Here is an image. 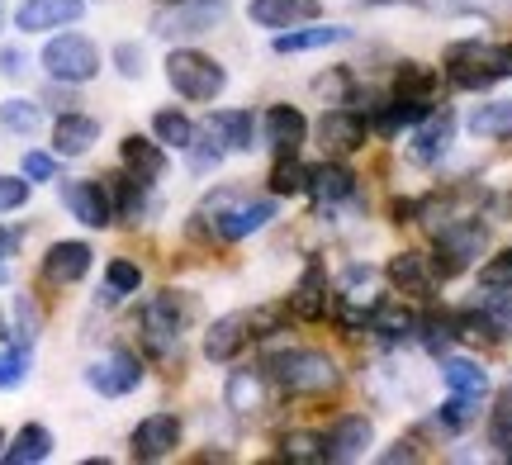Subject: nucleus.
<instances>
[{
  "instance_id": "5fc2aeb1",
  "label": "nucleus",
  "mask_w": 512,
  "mask_h": 465,
  "mask_svg": "<svg viewBox=\"0 0 512 465\" xmlns=\"http://www.w3.org/2000/svg\"><path fill=\"white\" fill-rule=\"evenodd\" d=\"M0 24H5V5H0Z\"/></svg>"
},
{
  "instance_id": "5701e85b",
  "label": "nucleus",
  "mask_w": 512,
  "mask_h": 465,
  "mask_svg": "<svg viewBox=\"0 0 512 465\" xmlns=\"http://www.w3.org/2000/svg\"><path fill=\"white\" fill-rule=\"evenodd\" d=\"M304 114L294 110V105H275L271 114H266V143H271L280 157H290L299 143H304Z\"/></svg>"
},
{
  "instance_id": "a211bd4d",
  "label": "nucleus",
  "mask_w": 512,
  "mask_h": 465,
  "mask_svg": "<svg viewBox=\"0 0 512 465\" xmlns=\"http://www.w3.org/2000/svg\"><path fill=\"white\" fill-rule=\"evenodd\" d=\"M119 157H124L128 176H133V181H143V186H152V181L166 171V152L157 148V143L138 138V133H128L124 143H119Z\"/></svg>"
},
{
  "instance_id": "9d476101",
  "label": "nucleus",
  "mask_w": 512,
  "mask_h": 465,
  "mask_svg": "<svg viewBox=\"0 0 512 465\" xmlns=\"http://www.w3.org/2000/svg\"><path fill=\"white\" fill-rule=\"evenodd\" d=\"M181 447V423L176 413H152L133 428V461H166Z\"/></svg>"
},
{
  "instance_id": "f03ea898",
  "label": "nucleus",
  "mask_w": 512,
  "mask_h": 465,
  "mask_svg": "<svg viewBox=\"0 0 512 465\" xmlns=\"http://www.w3.org/2000/svg\"><path fill=\"white\" fill-rule=\"evenodd\" d=\"M271 380L285 394H328L337 390V361L328 352H313V347H290V352H275L266 361Z\"/></svg>"
},
{
  "instance_id": "4468645a",
  "label": "nucleus",
  "mask_w": 512,
  "mask_h": 465,
  "mask_svg": "<svg viewBox=\"0 0 512 465\" xmlns=\"http://www.w3.org/2000/svg\"><path fill=\"white\" fill-rule=\"evenodd\" d=\"M252 337H256L252 333V314H228L204 333V356H209V361H233Z\"/></svg>"
},
{
  "instance_id": "7ed1b4c3",
  "label": "nucleus",
  "mask_w": 512,
  "mask_h": 465,
  "mask_svg": "<svg viewBox=\"0 0 512 465\" xmlns=\"http://www.w3.org/2000/svg\"><path fill=\"white\" fill-rule=\"evenodd\" d=\"M446 76L460 91H489L494 81L512 76V48H494V43H456L446 53Z\"/></svg>"
},
{
  "instance_id": "3c124183",
  "label": "nucleus",
  "mask_w": 512,
  "mask_h": 465,
  "mask_svg": "<svg viewBox=\"0 0 512 465\" xmlns=\"http://www.w3.org/2000/svg\"><path fill=\"white\" fill-rule=\"evenodd\" d=\"M19 328H24V337L38 333V309H34V299H24V295H19Z\"/></svg>"
},
{
  "instance_id": "c9c22d12",
  "label": "nucleus",
  "mask_w": 512,
  "mask_h": 465,
  "mask_svg": "<svg viewBox=\"0 0 512 465\" xmlns=\"http://www.w3.org/2000/svg\"><path fill=\"white\" fill-rule=\"evenodd\" d=\"M152 129H157V138L171 143V148H190V143H195V124L176 110H162L157 119H152Z\"/></svg>"
},
{
  "instance_id": "0eeeda50",
  "label": "nucleus",
  "mask_w": 512,
  "mask_h": 465,
  "mask_svg": "<svg viewBox=\"0 0 512 465\" xmlns=\"http://www.w3.org/2000/svg\"><path fill=\"white\" fill-rule=\"evenodd\" d=\"M43 67H48V76H57V81L81 86V81H91V76L100 72V53H95L91 38L62 34V38H53V43L43 48Z\"/></svg>"
},
{
  "instance_id": "f704fd0d",
  "label": "nucleus",
  "mask_w": 512,
  "mask_h": 465,
  "mask_svg": "<svg viewBox=\"0 0 512 465\" xmlns=\"http://www.w3.org/2000/svg\"><path fill=\"white\" fill-rule=\"evenodd\" d=\"M489 437L503 456H512V385H503L494 399V423H489Z\"/></svg>"
},
{
  "instance_id": "1a4fd4ad",
  "label": "nucleus",
  "mask_w": 512,
  "mask_h": 465,
  "mask_svg": "<svg viewBox=\"0 0 512 465\" xmlns=\"http://www.w3.org/2000/svg\"><path fill=\"white\" fill-rule=\"evenodd\" d=\"M86 385H91L95 394H105V399H119V394H133L138 385H143V361L133 352H105L100 361H91L86 366Z\"/></svg>"
},
{
  "instance_id": "ea45409f",
  "label": "nucleus",
  "mask_w": 512,
  "mask_h": 465,
  "mask_svg": "<svg viewBox=\"0 0 512 465\" xmlns=\"http://www.w3.org/2000/svg\"><path fill=\"white\" fill-rule=\"evenodd\" d=\"M138 285H143V271H138L133 261H110V271H105V299L133 295Z\"/></svg>"
},
{
  "instance_id": "79ce46f5",
  "label": "nucleus",
  "mask_w": 512,
  "mask_h": 465,
  "mask_svg": "<svg viewBox=\"0 0 512 465\" xmlns=\"http://www.w3.org/2000/svg\"><path fill=\"white\" fill-rule=\"evenodd\" d=\"M479 285H484V290H489V285H512V247L508 252H498V257L479 271Z\"/></svg>"
},
{
  "instance_id": "9b49d317",
  "label": "nucleus",
  "mask_w": 512,
  "mask_h": 465,
  "mask_svg": "<svg viewBox=\"0 0 512 465\" xmlns=\"http://www.w3.org/2000/svg\"><path fill=\"white\" fill-rule=\"evenodd\" d=\"M81 10H86V0H24L15 10V24L24 34H43V29H62V24L81 19Z\"/></svg>"
},
{
  "instance_id": "ddd939ff",
  "label": "nucleus",
  "mask_w": 512,
  "mask_h": 465,
  "mask_svg": "<svg viewBox=\"0 0 512 465\" xmlns=\"http://www.w3.org/2000/svg\"><path fill=\"white\" fill-rule=\"evenodd\" d=\"M318 138H323V152H332V157H347V152L366 148V119H361L356 110H332V114H323Z\"/></svg>"
},
{
  "instance_id": "4be33fe9",
  "label": "nucleus",
  "mask_w": 512,
  "mask_h": 465,
  "mask_svg": "<svg viewBox=\"0 0 512 465\" xmlns=\"http://www.w3.org/2000/svg\"><path fill=\"white\" fill-rule=\"evenodd\" d=\"M370 333H380L384 342H408V337L418 333V314L403 309L399 299H380L370 309Z\"/></svg>"
},
{
  "instance_id": "09e8293b",
  "label": "nucleus",
  "mask_w": 512,
  "mask_h": 465,
  "mask_svg": "<svg viewBox=\"0 0 512 465\" xmlns=\"http://www.w3.org/2000/svg\"><path fill=\"white\" fill-rule=\"evenodd\" d=\"M451 10H484V15H503V10H512V0H451Z\"/></svg>"
},
{
  "instance_id": "f8f14e48",
  "label": "nucleus",
  "mask_w": 512,
  "mask_h": 465,
  "mask_svg": "<svg viewBox=\"0 0 512 465\" xmlns=\"http://www.w3.org/2000/svg\"><path fill=\"white\" fill-rule=\"evenodd\" d=\"M62 200H67V209H72L86 228H105L114 219L110 190L100 186V181H67V186H62Z\"/></svg>"
},
{
  "instance_id": "aec40b11",
  "label": "nucleus",
  "mask_w": 512,
  "mask_h": 465,
  "mask_svg": "<svg viewBox=\"0 0 512 465\" xmlns=\"http://www.w3.org/2000/svg\"><path fill=\"white\" fill-rule=\"evenodd\" d=\"M252 114L247 110H219V114H209V138L219 143L223 152H247L252 148Z\"/></svg>"
},
{
  "instance_id": "cd10ccee",
  "label": "nucleus",
  "mask_w": 512,
  "mask_h": 465,
  "mask_svg": "<svg viewBox=\"0 0 512 465\" xmlns=\"http://www.w3.org/2000/svg\"><path fill=\"white\" fill-rule=\"evenodd\" d=\"M432 114V100H418V95H399L394 105H384L380 114H375V129L380 133H399L408 129V124H422Z\"/></svg>"
},
{
  "instance_id": "dca6fc26",
  "label": "nucleus",
  "mask_w": 512,
  "mask_h": 465,
  "mask_svg": "<svg viewBox=\"0 0 512 465\" xmlns=\"http://www.w3.org/2000/svg\"><path fill=\"white\" fill-rule=\"evenodd\" d=\"M91 247L86 242H53L48 247V257H43V276L53 280V285H76V280L91 271Z\"/></svg>"
},
{
  "instance_id": "864d4df0",
  "label": "nucleus",
  "mask_w": 512,
  "mask_h": 465,
  "mask_svg": "<svg viewBox=\"0 0 512 465\" xmlns=\"http://www.w3.org/2000/svg\"><path fill=\"white\" fill-rule=\"evenodd\" d=\"M361 5H403V0H361Z\"/></svg>"
},
{
  "instance_id": "2eb2a0df",
  "label": "nucleus",
  "mask_w": 512,
  "mask_h": 465,
  "mask_svg": "<svg viewBox=\"0 0 512 465\" xmlns=\"http://www.w3.org/2000/svg\"><path fill=\"white\" fill-rule=\"evenodd\" d=\"M451 133H456V119H451V110L427 114V119H422V129L413 133V143H408V157H413L418 167H432L441 152L451 148Z\"/></svg>"
},
{
  "instance_id": "e433bc0d",
  "label": "nucleus",
  "mask_w": 512,
  "mask_h": 465,
  "mask_svg": "<svg viewBox=\"0 0 512 465\" xmlns=\"http://www.w3.org/2000/svg\"><path fill=\"white\" fill-rule=\"evenodd\" d=\"M437 91V72L422 67V62H403L399 67V95H418V100H432Z\"/></svg>"
},
{
  "instance_id": "393cba45",
  "label": "nucleus",
  "mask_w": 512,
  "mask_h": 465,
  "mask_svg": "<svg viewBox=\"0 0 512 465\" xmlns=\"http://www.w3.org/2000/svg\"><path fill=\"white\" fill-rule=\"evenodd\" d=\"M290 309L299 318L328 314V276H323V266H309V271H304V280L294 285V295H290Z\"/></svg>"
},
{
  "instance_id": "4c0bfd02",
  "label": "nucleus",
  "mask_w": 512,
  "mask_h": 465,
  "mask_svg": "<svg viewBox=\"0 0 512 465\" xmlns=\"http://www.w3.org/2000/svg\"><path fill=\"white\" fill-rule=\"evenodd\" d=\"M475 413H479V394H451V404L437 413V423L446 432H460L475 423Z\"/></svg>"
},
{
  "instance_id": "b1692460",
  "label": "nucleus",
  "mask_w": 512,
  "mask_h": 465,
  "mask_svg": "<svg viewBox=\"0 0 512 465\" xmlns=\"http://www.w3.org/2000/svg\"><path fill=\"white\" fill-rule=\"evenodd\" d=\"M389 280L399 285L403 295H432L437 290V276L427 271V261L418 252H399V257L389 261Z\"/></svg>"
},
{
  "instance_id": "58836bf2",
  "label": "nucleus",
  "mask_w": 512,
  "mask_h": 465,
  "mask_svg": "<svg viewBox=\"0 0 512 465\" xmlns=\"http://www.w3.org/2000/svg\"><path fill=\"white\" fill-rule=\"evenodd\" d=\"M271 190L275 195H299V190H309V167H299L294 152L290 157H280V167L271 171Z\"/></svg>"
},
{
  "instance_id": "6e6552de",
  "label": "nucleus",
  "mask_w": 512,
  "mask_h": 465,
  "mask_svg": "<svg viewBox=\"0 0 512 465\" xmlns=\"http://www.w3.org/2000/svg\"><path fill=\"white\" fill-rule=\"evenodd\" d=\"M185 318H190V299H181L176 290H162L157 299H147V304H143V337H147V347H152L157 356H166L176 342H181Z\"/></svg>"
},
{
  "instance_id": "a19ab883",
  "label": "nucleus",
  "mask_w": 512,
  "mask_h": 465,
  "mask_svg": "<svg viewBox=\"0 0 512 465\" xmlns=\"http://www.w3.org/2000/svg\"><path fill=\"white\" fill-rule=\"evenodd\" d=\"M29 375V347H15V352H0V390H15Z\"/></svg>"
},
{
  "instance_id": "f257e3e1",
  "label": "nucleus",
  "mask_w": 512,
  "mask_h": 465,
  "mask_svg": "<svg viewBox=\"0 0 512 465\" xmlns=\"http://www.w3.org/2000/svg\"><path fill=\"white\" fill-rule=\"evenodd\" d=\"M200 219L209 224V233L223 242H238L256 228H266L275 219V200H252V195H242V190H214L209 200L200 205Z\"/></svg>"
},
{
  "instance_id": "de8ad7c7",
  "label": "nucleus",
  "mask_w": 512,
  "mask_h": 465,
  "mask_svg": "<svg viewBox=\"0 0 512 465\" xmlns=\"http://www.w3.org/2000/svg\"><path fill=\"white\" fill-rule=\"evenodd\" d=\"M190 148H195V143H190ZM219 162H223V148H214V138H204V148L190 152V167L195 171H209V167H219Z\"/></svg>"
},
{
  "instance_id": "37998d69",
  "label": "nucleus",
  "mask_w": 512,
  "mask_h": 465,
  "mask_svg": "<svg viewBox=\"0 0 512 465\" xmlns=\"http://www.w3.org/2000/svg\"><path fill=\"white\" fill-rule=\"evenodd\" d=\"M29 200V181H15V176H0V214H10Z\"/></svg>"
},
{
  "instance_id": "a878e982",
  "label": "nucleus",
  "mask_w": 512,
  "mask_h": 465,
  "mask_svg": "<svg viewBox=\"0 0 512 465\" xmlns=\"http://www.w3.org/2000/svg\"><path fill=\"white\" fill-rule=\"evenodd\" d=\"M10 465H38V461H48L53 456V432L48 428H38V423H29V428H19L15 432V442L0 451Z\"/></svg>"
},
{
  "instance_id": "c756f323",
  "label": "nucleus",
  "mask_w": 512,
  "mask_h": 465,
  "mask_svg": "<svg viewBox=\"0 0 512 465\" xmlns=\"http://www.w3.org/2000/svg\"><path fill=\"white\" fill-rule=\"evenodd\" d=\"M470 133L475 138H512V100H489L470 114Z\"/></svg>"
},
{
  "instance_id": "473e14b6",
  "label": "nucleus",
  "mask_w": 512,
  "mask_h": 465,
  "mask_svg": "<svg viewBox=\"0 0 512 465\" xmlns=\"http://www.w3.org/2000/svg\"><path fill=\"white\" fill-rule=\"evenodd\" d=\"M280 447H285V461H294V465H323L328 461L323 437H313V432H290Z\"/></svg>"
},
{
  "instance_id": "49530a36",
  "label": "nucleus",
  "mask_w": 512,
  "mask_h": 465,
  "mask_svg": "<svg viewBox=\"0 0 512 465\" xmlns=\"http://www.w3.org/2000/svg\"><path fill=\"white\" fill-rule=\"evenodd\" d=\"M114 62H119L124 76H143V48H138V43H119V48H114Z\"/></svg>"
},
{
  "instance_id": "2f4dec72",
  "label": "nucleus",
  "mask_w": 512,
  "mask_h": 465,
  "mask_svg": "<svg viewBox=\"0 0 512 465\" xmlns=\"http://www.w3.org/2000/svg\"><path fill=\"white\" fill-rule=\"evenodd\" d=\"M441 375H446V385H451V394H489V375H484V366H475V361H446L441 366Z\"/></svg>"
},
{
  "instance_id": "8fccbe9b",
  "label": "nucleus",
  "mask_w": 512,
  "mask_h": 465,
  "mask_svg": "<svg viewBox=\"0 0 512 465\" xmlns=\"http://www.w3.org/2000/svg\"><path fill=\"white\" fill-rule=\"evenodd\" d=\"M24 48H0V76H24Z\"/></svg>"
},
{
  "instance_id": "6ab92c4d",
  "label": "nucleus",
  "mask_w": 512,
  "mask_h": 465,
  "mask_svg": "<svg viewBox=\"0 0 512 465\" xmlns=\"http://www.w3.org/2000/svg\"><path fill=\"white\" fill-rule=\"evenodd\" d=\"M370 423L366 418H342L337 428L323 437V447H328V461H361L366 456V447H370Z\"/></svg>"
},
{
  "instance_id": "423d86ee",
  "label": "nucleus",
  "mask_w": 512,
  "mask_h": 465,
  "mask_svg": "<svg viewBox=\"0 0 512 465\" xmlns=\"http://www.w3.org/2000/svg\"><path fill=\"white\" fill-rule=\"evenodd\" d=\"M228 19V0H171L166 10H157L152 19V34L162 38H190V34H209Z\"/></svg>"
},
{
  "instance_id": "f3484780",
  "label": "nucleus",
  "mask_w": 512,
  "mask_h": 465,
  "mask_svg": "<svg viewBox=\"0 0 512 465\" xmlns=\"http://www.w3.org/2000/svg\"><path fill=\"white\" fill-rule=\"evenodd\" d=\"M318 0H252V19L261 29H294L299 19H318Z\"/></svg>"
},
{
  "instance_id": "13d9d810",
  "label": "nucleus",
  "mask_w": 512,
  "mask_h": 465,
  "mask_svg": "<svg viewBox=\"0 0 512 465\" xmlns=\"http://www.w3.org/2000/svg\"><path fill=\"white\" fill-rule=\"evenodd\" d=\"M0 442H5V437H0Z\"/></svg>"
},
{
  "instance_id": "7c9ffc66",
  "label": "nucleus",
  "mask_w": 512,
  "mask_h": 465,
  "mask_svg": "<svg viewBox=\"0 0 512 465\" xmlns=\"http://www.w3.org/2000/svg\"><path fill=\"white\" fill-rule=\"evenodd\" d=\"M261 399H266V390H261V375L256 371H233L228 375V409L233 413H256L261 409Z\"/></svg>"
},
{
  "instance_id": "6e6d98bb",
  "label": "nucleus",
  "mask_w": 512,
  "mask_h": 465,
  "mask_svg": "<svg viewBox=\"0 0 512 465\" xmlns=\"http://www.w3.org/2000/svg\"><path fill=\"white\" fill-rule=\"evenodd\" d=\"M162 5H171V0H162Z\"/></svg>"
},
{
  "instance_id": "72a5a7b5",
  "label": "nucleus",
  "mask_w": 512,
  "mask_h": 465,
  "mask_svg": "<svg viewBox=\"0 0 512 465\" xmlns=\"http://www.w3.org/2000/svg\"><path fill=\"white\" fill-rule=\"evenodd\" d=\"M0 124L10 133H38L43 110H38L34 100H5V105H0Z\"/></svg>"
},
{
  "instance_id": "bb28decb",
  "label": "nucleus",
  "mask_w": 512,
  "mask_h": 465,
  "mask_svg": "<svg viewBox=\"0 0 512 465\" xmlns=\"http://www.w3.org/2000/svg\"><path fill=\"white\" fill-rule=\"evenodd\" d=\"M351 29L328 24V29H290V34L275 38V53H313V48H332V43H347Z\"/></svg>"
},
{
  "instance_id": "4d7b16f0",
  "label": "nucleus",
  "mask_w": 512,
  "mask_h": 465,
  "mask_svg": "<svg viewBox=\"0 0 512 465\" xmlns=\"http://www.w3.org/2000/svg\"><path fill=\"white\" fill-rule=\"evenodd\" d=\"M0 333H5V328H0Z\"/></svg>"
},
{
  "instance_id": "20e7f679",
  "label": "nucleus",
  "mask_w": 512,
  "mask_h": 465,
  "mask_svg": "<svg viewBox=\"0 0 512 465\" xmlns=\"http://www.w3.org/2000/svg\"><path fill=\"white\" fill-rule=\"evenodd\" d=\"M489 242V228L479 219H446L437 228V257H432V276L437 280H451L460 271H470V261L484 252Z\"/></svg>"
},
{
  "instance_id": "a18cd8bd",
  "label": "nucleus",
  "mask_w": 512,
  "mask_h": 465,
  "mask_svg": "<svg viewBox=\"0 0 512 465\" xmlns=\"http://www.w3.org/2000/svg\"><path fill=\"white\" fill-rule=\"evenodd\" d=\"M24 176H29V181H53L57 162L48 157V152H29V157H24Z\"/></svg>"
},
{
  "instance_id": "c85d7f7f",
  "label": "nucleus",
  "mask_w": 512,
  "mask_h": 465,
  "mask_svg": "<svg viewBox=\"0 0 512 465\" xmlns=\"http://www.w3.org/2000/svg\"><path fill=\"white\" fill-rule=\"evenodd\" d=\"M351 190H356V176L347 167H318L309 171V195L318 205H337V200H347Z\"/></svg>"
},
{
  "instance_id": "603ef678",
  "label": "nucleus",
  "mask_w": 512,
  "mask_h": 465,
  "mask_svg": "<svg viewBox=\"0 0 512 465\" xmlns=\"http://www.w3.org/2000/svg\"><path fill=\"white\" fill-rule=\"evenodd\" d=\"M15 233H0V257H10V252H15Z\"/></svg>"
},
{
  "instance_id": "39448f33",
  "label": "nucleus",
  "mask_w": 512,
  "mask_h": 465,
  "mask_svg": "<svg viewBox=\"0 0 512 465\" xmlns=\"http://www.w3.org/2000/svg\"><path fill=\"white\" fill-rule=\"evenodd\" d=\"M166 81L185 95V100H214V95L228 86V72H223L214 57L195 53V48H176L166 57Z\"/></svg>"
},
{
  "instance_id": "c03bdc74",
  "label": "nucleus",
  "mask_w": 512,
  "mask_h": 465,
  "mask_svg": "<svg viewBox=\"0 0 512 465\" xmlns=\"http://www.w3.org/2000/svg\"><path fill=\"white\" fill-rule=\"evenodd\" d=\"M484 309L498 314L503 323H512V285H489V290H484Z\"/></svg>"
},
{
  "instance_id": "412c9836",
  "label": "nucleus",
  "mask_w": 512,
  "mask_h": 465,
  "mask_svg": "<svg viewBox=\"0 0 512 465\" xmlns=\"http://www.w3.org/2000/svg\"><path fill=\"white\" fill-rule=\"evenodd\" d=\"M100 138V124H95L91 114H62L53 124V148L62 157H81V152H91V143Z\"/></svg>"
}]
</instances>
